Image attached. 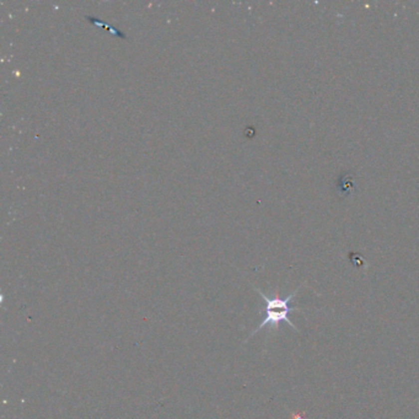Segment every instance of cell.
I'll use <instances>...</instances> for the list:
<instances>
[{"label": "cell", "instance_id": "obj_1", "mask_svg": "<svg viewBox=\"0 0 419 419\" xmlns=\"http://www.w3.org/2000/svg\"><path fill=\"white\" fill-rule=\"evenodd\" d=\"M293 311H298V312L300 311L301 312V309H299V307H290V309H274V307H264V312H266V316H264V319L262 320L261 323H259L258 327H257L256 330H254L253 332L251 333V336L248 337V338L253 337L257 332H259L262 328L266 327V326H270L272 331L277 332V331L279 330L280 322H286L288 325H290L291 327H293L294 330L296 331V332H299V330L296 328V326L294 325V323L291 322V321L289 320V317H288L289 312H293Z\"/></svg>", "mask_w": 419, "mask_h": 419}, {"label": "cell", "instance_id": "obj_2", "mask_svg": "<svg viewBox=\"0 0 419 419\" xmlns=\"http://www.w3.org/2000/svg\"><path fill=\"white\" fill-rule=\"evenodd\" d=\"M87 18H89V20H90V21H92V22H95V23H96V25H100V26H105V27H107V28H108V30H111V31H112V32H115L116 34H118V36H119V37H124V34H123V33H121V32H119V31H116V30H115V28H112V27H111V26H106V25H105V23H103V22H99V21H95V18H92V17H89V16H87Z\"/></svg>", "mask_w": 419, "mask_h": 419}]
</instances>
